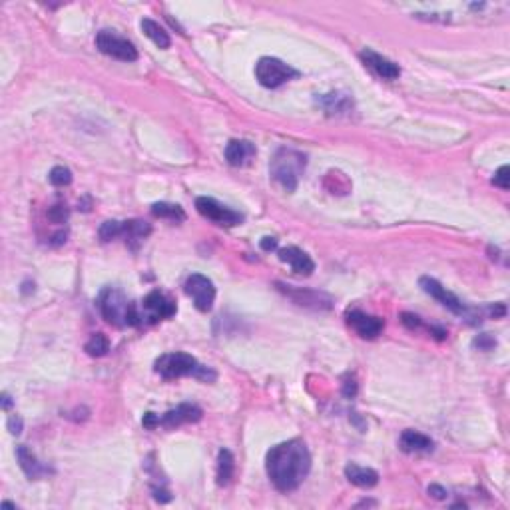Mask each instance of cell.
Instances as JSON below:
<instances>
[{
    "mask_svg": "<svg viewBox=\"0 0 510 510\" xmlns=\"http://www.w3.org/2000/svg\"><path fill=\"white\" fill-rule=\"evenodd\" d=\"M266 468L269 480L281 492L299 488L311 471V454L307 444L299 439L281 442L267 452Z\"/></svg>",
    "mask_w": 510,
    "mask_h": 510,
    "instance_id": "6da1fadb",
    "label": "cell"
},
{
    "mask_svg": "<svg viewBox=\"0 0 510 510\" xmlns=\"http://www.w3.org/2000/svg\"><path fill=\"white\" fill-rule=\"evenodd\" d=\"M100 313L106 321L114 327H138L139 311L138 303L128 301V297L116 287H106L98 299Z\"/></svg>",
    "mask_w": 510,
    "mask_h": 510,
    "instance_id": "7a4b0ae2",
    "label": "cell"
},
{
    "mask_svg": "<svg viewBox=\"0 0 510 510\" xmlns=\"http://www.w3.org/2000/svg\"><path fill=\"white\" fill-rule=\"evenodd\" d=\"M305 166H307L305 154L293 150V148H279L269 163V174L283 189L295 192Z\"/></svg>",
    "mask_w": 510,
    "mask_h": 510,
    "instance_id": "3957f363",
    "label": "cell"
},
{
    "mask_svg": "<svg viewBox=\"0 0 510 510\" xmlns=\"http://www.w3.org/2000/svg\"><path fill=\"white\" fill-rule=\"evenodd\" d=\"M154 369L163 379H180V377H186V375H194L201 381H213L216 379V373L208 367H204V365H199L196 357H192L189 353H182V351L162 355L160 359L156 361Z\"/></svg>",
    "mask_w": 510,
    "mask_h": 510,
    "instance_id": "277c9868",
    "label": "cell"
},
{
    "mask_svg": "<svg viewBox=\"0 0 510 510\" xmlns=\"http://www.w3.org/2000/svg\"><path fill=\"white\" fill-rule=\"evenodd\" d=\"M297 76H299L297 70L291 68L290 64H285L283 60L279 58L263 56V58L257 60V64H255V78L266 88H279L285 82L293 80Z\"/></svg>",
    "mask_w": 510,
    "mask_h": 510,
    "instance_id": "5b68a950",
    "label": "cell"
},
{
    "mask_svg": "<svg viewBox=\"0 0 510 510\" xmlns=\"http://www.w3.org/2000/svg\"><path fill=\"white\" fill-rule=\"evenodd\" d=\"M138 311L139 325H154L158 323V321H162V319L174 317L178 307H175V303L172 301L166 293H162V291H151V293H148V295L144 297L142 305H138Z\"/></svg>",
    "mask_w": 510,
    "mask_h": 510,
    "instance_id": "8992f818",
    "label": "cell"
},
{
    "mask_svg": "<svg viewBox=\"0 0 510 510\" xmlns=\"http://www.w3.org/2000/svg\"><path fill=\"white\" fill-rule=\"evenodd\" d=\"M96 48L106 56L122 60V62L138 60V48L134 46L128 38L116 35L112 30H100L96 35Z\"/></svg>",
    "mask_w": 510,
    "mask_h": 510,
    "instance_id": "52a82bcc",
    "label": "cell"
},
{
    "mask_svg": "<svg viewBox=\"0 0 510 510\" xmlns=\"http://www.w3.org/2000/svg\"><path fill=\"white\" fill-rule=\"evenodd\" d=\"M196 209L199 211V216H204L206 220L213 221V223H218V225L232 228V225H240V223L244 221V216H242L240 211L223 206V204H220V201L213 199V197H197Z\"/></svg>",
    "mask_w": 510,
    "mask_h": 510,
    "instance_id": "ba28073f",
    "label": "cell"
},
{
    "mask_svg": "<svg viewBox=\"0 0 510 510\" xmlns=\"http://www.w3.org/2000/svg\"><path fill=\"white\" fill-rule=\"evenodd\" d=\"M184 290L186 293L194 299V305L201 313H208L209 309L213 307L216 301V285L213 281L201 273H192L184 283Z\"/></svg>",
    "mask_w": 510,
    "mask_h": 510,
    "instance_id": "9c48e42d",
    "label": "cell"
},
{
    "mask_svg": "<svg viewBox=\"0 0 510 510\" xmlns=\"http://www.w3.org/2000/svg\"><path fill=\"white\" fill-rule=\"evenodd\" d=\"M421 287L425 293H429L430 297H435L437 301L441 303L442 307H447V309H451L454 315H463V317H471V311H468V307L464 305L454 293L447 290V287H442L441 283L437 281V279L433 278H421Z\"/></svg>",
    "mask_w": 510,
    "mask_h": 510,
    "instance_id": "30bf717a",
    "label": "cell"
},
{
    "mask_svg": "<svg viewBox=\"0 0 510 510\" xmlns=\"http://www.w3.org/2000/svg\"><path fill=\"white\" fill-rule=\"evenodd\" d=\"M361 62L371 70L375 76H379L382 80H397L401 76V68L399 64H394L393 60L382 56L379 52H375L371 48H365L359 54Z\"/></svg>",
    "mask_w": 510,
    "mask_h": 510,
    "instance_id": "8fae6325",
    "label": "cell"
},
{
    "mask_svg": "<svg viewBox=\"0 0 510 510\" xmlns=\"http://www.w3.org/2000/svg\"><path fill=\"white\" fill-rule=\"evenodd\" d=\"M347 323L349 327L363 339H375L382 333V327L385 321L381 317H375V315H367L363 311H349L347 313Z\"/></svg>",
    "mask_w": 510,
    "mask_h": 510,
    "instance_id": "7c38bea8",
    "label": "cell"
},
{
    "mask_svg": "<svg viewBox=\"0 0 510 510\" xmlns=\"http://www.w3.org/2000/svg\"><path fill=\"white\" fill-rule=\"evenodd\" d=\"M201 409L194 403H182L172 411H168L162 418H160V425L166 429H178L186 423H197L201 418Z\"/></svg>",
    "mask_w": 510,
    "mask_h": 510,
    "instance_id": "4fadbf2b",
    "label": "cell"
},
{
    "mask_svg": "<svg viewBox=\"0 0 510 510\" xmlns=\"http://www.w3.org/2000/svg\"><path fill=\"white\" fill-rule=\"evenodd\" d=\"M279 259L283 261V263H287V266L295 271V273H301V275H311L315 271V263L313 259L309 257V255L305 254L303 249L299 247H283V249H279Z\"/></svg>",
    "mask_w": 510,
    "mask_h": 510,
    "instance_id": "5bb4252c",
    "label": "cell"
},
{
    "mask_svg": "<svg viewBox=\"0 0 510 510\" xmlns=\"http://www.w3.org/2000/svg\"><path fill=\"white\" fill-rule=\"evenodd\" d=\"M317 104L323 108L329 116H339V114H347L353 108V98L345 92H329L317 96L315 100Z\"/></svg>",
    "mask_w": 510,
    "mask_h": 510,
    "instance_id": "9a60e30c",
    "label": "cell"
},
{
    "mask_svg": "<svg viewBox=\"0 0 510 510\" xmlns=\"http://www.w3.org/2000/svg\"><path fill=\"white\" fill-rule=\"evenodd\" d=\"M255 146L247 139H232L228 146H225V160L230 162L233 168H240L245 163L251 162V158H255Z\"/></svg>",
    "mask_w": 510,
    "mask_h": 510,
    "instance_id": "2e32d148",
    "label": "cell"
},
{
    "mask_svg": "<svg viewBox=\"0 0 510 510\" xmlns=\"http://www.w3.org/2000/svg\"><path fill=\"white\" fill-rule=\"evenodd\" d=\"M399 447L406 454H415V452H430L435 449V442L430 437L418 433V430L406 429L403 430V435L399 439Z\"/></svg>",
    "mask_w": 510,
    "mask_h": 510,
    "instance_id": "e0dca14e",
    "label": "cell"
},
{
    "mask_svg": "<svg viewBox=\"0 0 510 510\" xmlns=\"http://www.w3.org/2000/svg\"><path fill=\"white\" fill-rule=\"evenodd\" d=\"M151 233V225L148 221L130 220L122 221V235L126 237V244L132 249H138V245Z\"/></svg>",
    "mask_w": 510,
    "mask_h": 510,
    "instance_id": "ac0fdd59",
    "label": "cell"
},
{
    "mask_svg": "<svg viewBox=\"0 0 510 510\" xmlns=\"http://www.w3.org/2000/svg\"><path fill=\"white\" fill-rule=\"evenodd\" d=\"M345 476L351 485L361 488H373L379 483V473L367 468V466H359V464H347L345 466Z\"/></svg>",
    "mask_w": 510,
    "mask_h": 510,
    "instance_id": "d6986e66",
    "label": "cell"
},
{
    "mask_svg": "<svg viewBox=\"0 0 510 510\" xmlns=\"http://www.w3.org/2000/svg\"><path fill=\"white\" fill-rule=\"evenodd\" d=\"M16 459H18V464H20L23 473L28 476L30 480H38L40 476L46 475L48 468L38 463V459H36L32 452L28 451V447L20 444V447L16 449Z\"/></svg>",
    "mask_w": 510,
    "mask_h": 510,
    "instance_id": "ffe728a7",
    "label": "cell"
},
{
    "mask_svg": "<svg viewBox=\"0 0 510 510\" xmlns=\"http://www.w3.org/2000/svg\"><path fill=\"white\" fill-rule=\"evenodd\" d=\"M139 26H142L144 35L148 36L151 42L156 44V46L163 48V50H166V48H170V44H172L170 35H168V32H166V30H163L162 26L156 23V20H151V18H144V20L139 23Z\"/></svg>",
    "mask_w": 510,
    "mask_h": 510,
    "instance_id": "44dd1931",
    "label": "cell"
},
{
    "mask_svg": "<svg viewBox=\"0 0 510 510\" xmlns=\"http://www.w3.org/2000/svg\"><path fill=\"white\" fill-rule=\"evenodd\" d=\"M233 468H235V463H233V454L230 451H220V456H218V485L220 487H228L230 480L233 476Z\"/></svg>",
    "mask_w": 510,
    "mask_h": 510,
    "instance_id": "7402d4cb",
    "label": "cell"
},
{
    "mask_svg": "<svg viewBox=\"0 0 510 510\" xmlns=\"http://www.w3.org/2000/svg\"><path fill=\"white\" fill-rule=\"evenodd\" d=\"M151 213L156 218H162V220L170 221H184L186 220V213L184 209L180 208L178 204H168V201H160V204H154L151 206Z\"/></svg>",
    "mask_w": 510,
    "mask_h": 510,
    "instance_id": "603a6c76",
    "label": "cell"
},
{
    "mask_svg": "<svg viewBox=\"0 0 510 510\" xmlns=\"http://www.w3.org/2000/svg\"><path fill=\"white\" fill-rule=\"evenodd\" d=\"M84 351L90 355V357H104L110 351V339L104 333H94L90 337V341L84 345Z\"/></svg>",
    "mask_w": 510,
    "mask_h": 510,
    "instance_id": "cb8c5ba5",
    "label": "cell"
},
{
    "mask_svg": "<svg viewBox=\"0 0 510 510\" xmlns=\"http://www.w3.org/2000/svg\"><path fill=\"white\" fill-rule=\"evenodd\" d=\"M48 180H50L52 186L64 187L68 186V184H72V172H70L68 168H64V166H56V168L50 170Z\"/></svg>",
    "mask_w": 510,
    "mask_h": 510,
    "instance_id": "d4e9b609",
    "label": "cell"
},
{
    "mask_svg": "<svg viewBox=\"0 0 510 510\" xmlns=\"http://www.w3.org/2000/svg\"><path fill=\"white\" fill-rule=\"evenodd\" d=\"M98 233H100V240H102V242H112V240H116V237L122 235V221H104V223L100 225V232Z\"/></svg>",
    "mask_w": 510,
    "mask_h": 510,
    "instance_id": "484cf974",
    "label": "cell"
},
{
    "mask_svg": "<svg viewBox=\"0 0 510 510\" xmlns=\"http://www.w3.org/2000/svg\"><path fill=\"white\" fill-rule=\"evenodd\" d=\"M68 216H70L68 208H66V206H62V204H58V206H52V208L48 209V218L54 221V223H64V221L68 220Z\"/></svg>",
    "mask_w": 510,
    "mask_h": 510,
    "instance_id": "4316f807",
    "label": "cell"
},
{
    "mask_svg": "<svg viewBox=\"0 0 510 510\" xmlns=\"http://www.w3.org/2000/svg\"><path fill=\"white\" fill-rule=\"evenodd\" d=\"M510 170H509V166H502V168H499V172L495 174V178H492V184L497 187H500V189H509L510 187V182H509V178H510Z\"/></svg>",
    "mask_w": 510,
    "mask_h": 510,
    "instance_id": "83f0119b",
    "label": "cell"
},
{
    "mask_svg": "<svg viewBox=\"0 0 510 510\" xmlns=\"http://www.w3.org/2000/svg\"><path fill=\"white\" fill-rule=\"evenodd\" d=\"M6 427H8V430H11L12 435H20L24 427L23 418L18 417V415H11V417H8V423H6Z\"/></svg>",
    "mask_w": 510,
    "mask_h": 510,
    "instance_id": "f1b7e54d",
    "label": "cell"
},
{
    "mask_svg": "<svg viewBox=\"0 0 510 510\" xmlns=\"http://www.w3.org/2000/svg\"><path fill=\"white\" fill-rule=\"evenodd\" d=\"M401 321H403V325L405 327H409V329H418L421 327V317H417V315H413V313H403L401 315Z\"/></svg>",
    "mask_w": 510,
    "mask_h": 510,
    "instance_id": "f546056e",
    "label": "cell"
},
{
    "mask_svg": "<svg viewBox=\"0 0 510 510\" xmlns=\"http://www.w3.org/2000/svg\"><path fill=\"white\" fill-rule=\"evenodd\" d=\"M142 425L146 427V429H156V427H160V417L156 415V413H146L144 418H142Z\"/></svg>",
    "mask_w": 510,
    "mask_h": 510,
    "instance_id": "4dcf8cb0",
    "label": "cell"
},
{
    "mask_svg": "<svg viewBox=\"0 0 510 510\" xmlns=\"http://www.w3.org/2000/svg\"><path fill=\"white\" fill-rule=\"evenodd\" d=\"M475 345L478 349H483V351H488V349H492L495 345H497V341L492 339V337H488V335H480L478 339L475 341Z\"/></svg>",
    "mask_w": 510,
    "mask_h": 510,
    "instance_id": "1f68e13d",
    "label": "cell"
},
{
    "mask_svg": "<svg viewBox=\"0 0 510 510\" xmlns=\"http://www.w3.org/2000/svg\"><path fill=\"white\" fill-rule=\"evenodd\" d=\"M429 495L433 497V499H437V500H444L447 497H449V492H447V490H444L442 487H439V485H430Z\"/></svg>",
    "mask_w": 510,
    "mask_h": 510,
    "instance_id": "d6a6232c",
    "label": "cell"
},
{
    "mask_svg": "<svg viewBox=\"0 0 510 510\" xmlns=\"http://www.w3.org/2000/svg\"><path fill=\"white\" fill-rule=\"evenodd\" d=\"M343 394L345 397H355L357 394V382H355V379L351 377V379H345V385H343Z\"/></svg>",
    "mask_w": 510,
    "mask_h": 510,
    "instance_id": "836d02e7",
    "label": "cell"
},
{
    "mask_svg": "<svg viewBox=\"0 0 510 510\" xmlns=\"http://www.w3.org/2000/svg\"><path fill=\"white\" fill-rule=\"evenodd\" d=\"M151 492H154V499L158 500V502H170L172 497H170V492L168 490H163V488H151Z\"/></svg>",
    "mask_w": 510,
    "mask_h": 510,
    "instance_id": "e575fe53",
    "label": "cell"
},
{
    "mask_svg": "<svg viewBox=\"0 0 510 510\" xmlns=\"http://www.w3.org/2000/svg\"><path fill=\"white\" fill-rule=\"evenodd\" d=\"M261 249H263V251L278 249V240H275V237H263V240H261Z\"/></svg>",
    "mask_w": 510,
    "mask_h": 510,
    "instance_id": "d590c367",
    "label": "cell"
},
{
    "mask_svg": "<svg viewBox=\"0 0 510 510\" xmlns=\"http://www.w3.org/2000/svg\"><path fill=\"white\" fill-rule=\"evenodd\" d=\"M11 405H12L11 397H8V394H4V397H2V406H4V411H6V409H11Z\"/></svg>",
    "mask_w": 510,
    "mask_h": 510,
    "instance_id": "8d00e7d4",
    "label": "cell"
}]
</instances>
